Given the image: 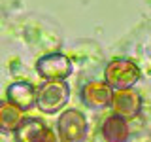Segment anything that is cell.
I'll list each match as a JSON object with an SVG mask.
<instances>
[{
	"label": "cell",
	"instance_id": "obj_8",
	"mask_svg": "<svg viewBox=\"0 0 151 142\" xmlns=\"http://www.w3.org/2000/svg\"><path fill=\"white\" fill-rule=\"evenodd\" d=\"M45 131L47 127L40 117H23L17 129L13 131V136H15V142H36L44 136Z\"/></svg>",
	"mask_w": 151,
	"mask_h": 142
},
{
	"label": "cell",
	"instance_id": "obj_11",
	"mask_svg": "<svg viewBox=\"0 0 151 142\" xmlns=\"http://www.w3.org/2000/svg\"><path fill=\"white\" fill-rule=\"evenodd\" d=\"M36 142H57V138H55L53 131H51V129H47V131L44 133V136H42V138H38Z\"/></svg>",
	"mask_w": 151,
	"mask_h": 142
},
{
	"label": "cell",
	"instance_id": "obj_4",
	"mask_svg": "<svg viewBox=\"0 0 151 142\" xmlns=\"http://www.w3.org/2000/svg\"><path fill=\"white\" fill-rule=\"evenodd\" d=\"M36 70L47 82L66 80L72 74V61L63 53H47V55L38 59Z\"/></svg>",
	"mask_w": 151,
	"mask_h": 142
},
{
	"label": "cell",
	"instance_id": "obj_3",
	"mask_svg": "<svg viewBox=\"0 0 151 142\" xmlns=\"http://www.w3.org/2000/svg\"><path fill=\"white\" fill-rule=\"evenodd\" d=\"M57 131L60 142H83L87 136V117L76 108L64 110L57 121Z\"/></svg>",
	"mask_w": 151,
	"mask_h": 142
},
{
	"label": "cell",
	"instance_id": "obj_5",
	"mask_svg": "<svg viewBox=\"0 0 151 142\" xmlns=\"http://www.w3.org/2000/svg\"><path fill=\"white\" fill-rule=\"evenodd\" d=\"M111 108L115 112V116L121 117H134L136 114L142 110V99L140 95L132 89H117L111 95Z\"/></svg>",
	"mask_w": 151,
	"mask_h": 142
},
{
	"label": "cell",
	"instance_id": "obj_2",
	"mask_svg": "<svg viewBox=\"0 0 151 142\" xmlns=\"http://www.w3.org/2000/svg\"><path fill=\"white\" fill-rule=\"evenodd\" d=\"M106 83L111 89H130L140 80V68L129 59H113L104 72Z\"/></svg>",
	"mask_w": 151,
	"mask_h": 142
},
{
	"label": "cell",
	"instance_id": "obj_9",
	"mask_svg": "<svg viewBox=\"0 0 151 142\" xmlns=\"http://www.w3.org/2000/svg\"><path fill=\"white\" fill-rule=\"evenodd\" d=\"M102 135L108 142H127L130 131L127 125V120L121 116H110L102 125Z\"/></svg>",
	"mask_w": 151,
	"mask_h": 142
},
{
	"label": "cell",
	"instance_id": "obj_7",
	"mask_svg": "<svg viewBox=\"0 0 151 142\" xmlns=\"http://www.w3.org/2000/svg\"><path fill=\"white\" fill-rule=\"evenodd\" d=\"M6 101L17 106L19 110L27 112L36 104V89L28 82H13L6 89Z\"/></svg>",
	"mask_w": 151,
	"mask_h": 142
},
{
	"label": "cell",
	"instance_id": "obj_10",
	"mask_svg": "<svg viewBox=\"0 0 151 142\" xmlns=\"http://www.w3.org/2000/svg\"><path fill=\"white\" fill-rule=\"evenodd\" d=\"M23 117V110L8 101H0V133H13Z\"/></svg>",
	"mask_w": 151,
	"mask_h": 142
},
{
	"label": "cell",
	"instance_id": "obj_6",
	"mask_svg": "<svg viewBox=\"0 0 151 142\" xmlns=\"http://www.w3.org/2000/svg\"><path fill=\"white\" fill-rule=\"evenodd\" d=\"M113 89L106 82H89L81 89V101L89 108H106L111 102Z\"/></svg>",
	"mask_w": 151,
	"mask_h": 142
},
{
	"label": "cell",
	"instance_id": "obj_1",
	"mask_svg": "<svg viewBox=\"0 0 151 142\" xmlns=\"http://www.w3.org/2000/svg\"><path fill=\"white\" fill-rule=\"evenodd\" d=\"M70 99V87L64 80L45 82L36 91V106L45 114L60 112Z\"/></svg>",
	"mask_w": 151,
	"mask_h": 142
}]
</instances>
